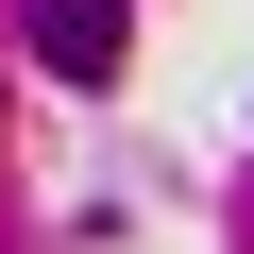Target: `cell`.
Segmentation results:
<instances>
[{"instance_id": "obj_1", "label": "cell", "mask_w": 254, "mask_h": 254, "mask_svg": "<svg viewBox=\"0 0 254 254\" xmlns=\"http://www.w3.org/2000/svg\"><path fill=\"white\" fill-rule=\"evenodd\" d=\"M34 51H51V85H119L136 17H119V0H34Z\"/></svg>"}]
</instances>
